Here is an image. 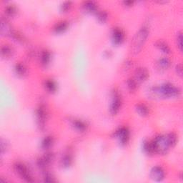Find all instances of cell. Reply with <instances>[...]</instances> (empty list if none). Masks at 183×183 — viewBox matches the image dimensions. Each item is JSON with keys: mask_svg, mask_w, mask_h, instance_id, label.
<instances>
[{"mask_svg": "<svg viewBox=\"0 0 183 183\" xmlns=\"http://www.w3.org/2000/svg\"><path fill=\"white\" fill-rule=\"evenodd\" d=\"M147 37V30L146 29H142L141 30H140V32L137 34V35L135 36V39H134L133 45H132V47H133V50L135 52H137L142 48V45H144V42L145 41L146 38Z\"/></svg>", "mask_w": 183, "mask_h": 183, "instance_id": "obj_1", "label": "cell"}, {"mask_svg": "<svg viewBox=\"0 0 183 183\" xmlns=\"http://www.w3.org/2000/svg\"><path fill=\"white\" fill-rule=\"evenodd\" d=\"M179 92V90L176 87L169 84H165L162 85L160 89H157V91L155 92V93L162 94L165 97H175L178 95Z\"/></svg>", "mask_w": 183, "mask_h": 183, "instance_id": "obj_2", "label": "cell"}, {"mask_svg": "<svg viewBox=\"0 0 183 183\" xmlns=\"http://www.w3.org/2000/svg\"><path fill=\"white\" fill-rule=\"evenodd\" d=\"M14 167H15V170L22 177V179L27 181V182H33V179H32V176L29 174L27 168L23 164L17 163L15 165V166H14Z\"/></svg>", "mask_w": 183, "mask_h": 183, "instance_id": "obj_3", "label": "cell"}, {"mask_svg": "<svg viewBox=\"0 0 183 183\" xmlns=\"http://www.w3.org/2000/svg\"><path fill=\"white\" fill-rule=\"evenodd\" d=\"M150 177L156 181H162L165 178V172L161 167H155L150 172Z\"/></svg>", "mask_w": 183, "mask_h": 183, "instance_id": "obj_4", "label": "cell"}, {"mask_svg": "<svg viewBox=\"0 0 183 183\" xmlns=\"http://www.w3.org/2000/svg\"><path fill=\"white\" fill-rule=\"evenodd\" d=\"M46 115H47V113H46L45 107L40 106V107L38 108L37 112L38 125H39V126L40 127H43L44 125H45Z\"/></svg>", "mask_w": 183, "mask_h": 183, "instance_id": "obj_5", "label": "cell"}, {"mask_svg": "<svg viewBox=\"0 0 183 183\" xmlns=\"http://www.w3.org/2000/svg\"><path fill=\"white\" fill-rule=\"evenodd\" d=\"M116 135L117 137H119V141L121 142L122 144H126L129 140V131L126 128H121L119 130L117 131Z\"/></svg>", "mask_w": 183, "mask_h": 183, "instance_id": "obj_6", "label": "cell"}, {"mask_svg": "<svg viewBox=\"0 0 183 183\" xmlns=\"http://www.w3.org/2000/svg\"><path fill=\"white\" fill-rule=\"evenodd\" d=\"M121 104V100L119 98V96L117 93H115L114 97H113V102H112L111 107H110V112H111L112 114L115 115L119 110V107H120Z\"/></svg>", "mask_w": 183, "mask_h": 183, "instance_id": "obj_7", "label": "cell"}, {"mask_svg": "<svg viewBox=\"0 0 183 183\" xmlns=\"http://www.w3.org/2000/svg\"><path fill=\"white\" fill-rule=\"evenodd\" d=\"M148 72L144 68H139L135 72V80L137 82H142L148 77Z\"/></svg>", "mask_w": 183, "mask_h": 183, "instance_id": "obj_8", "label": "cell"}, {"mask_svg": "<svg viewBox=\"0 0 183 183\" xmlns=\"http://www.w3.org/2000/svg\"><path fill=\"white\" fill-rule=\"evenodd\" d=\"M113 40L115 44H120L124 39V34L119 29H115L113 34Z\"/></svg>", "mask_w": 183, "mask_h": 183, "instance_id": "obj_9", "label": "cell"}, {"mask_svg": "<svg viewBox=\"0 0 183 183\" xmlns=\"http://www.w3.org/2000/svg\"><path fill=\"white\" fill-rule=\"evenodd\" d=\"M158 66L160 68H162L163 69H165L169 67V64H170V62H169V59L166 58V57H164L162 58L161 60H159L158 62Z\"/></svg>", "mask_w": 183, "mask_h": 183, "instance_id": "obj_10", "label": "cell"}, {"mask_svg": "<svg viewBox=\"0 0 183 183\" xmlns=\"http://www.w3.org/2000/svg\"><path fill=\"white\" fill-rule=\"evenodd\" d=\"M67 26H68V24L66 22H62L57 24V25L54 27V31L56 32H62L67 29Z\"/></svg>", "mask_w": 183, "mask_h": 183, "instance_id": "obj_11", "label": "cell"}, {"mask_svg": "<svg viewBox=\"0 0 183 183\" xmlns=\"http://www.w3.org/2000/svg\"><path fill=\"white\" fill-rule=\"evenodd\" d=\"M73 125L77 129H78L79 131H84L86 129V125L82 121H78L75 120L73 122Z\"/></svg>", "mask_w": 183, "mask_h": 183, "instance_id": "obj_12", "label": "cell"}, {"mask_svg": "<svg viewBox=\"0 0 183 183\" xmlns=\"http://www.w3.org/2000/svg\"><path fill=\"white\" fill-rule=\"evenodd\" d=\"M137 111L140 115H147L148 114V108L144 104H138L137 107Z\"/></svg>", "mask_w": 183, "mask_h": 183, "instance_id": "obj_13", "label": "cell"}, {"mask_svg": "<svg viewBox=\"0 0 183 183\" xmlns=\"http://www.w3.org/2000/svg\"><path fill=\"white\" fill-rule=\"evenodd\" d=\"M50 60V54L48 52L45 51L43 52V53L42 54L41 56V62H42V64L44 65H46L49 63Z\"/></svg>", "mask_w": 183, "mask_h": 183, "instance_id": "obj_14", "label": "cell"}, {"mask_svg": "<svg viewBox=\"0 0 183 183\" xmlns=\"http://www.w3.org/2000/svg\"><path fill=\"white\" fill-rule=\"evenodd\" d=\"M12 49L8 45H4L1 48V54H2L4 57H9V56L12 55Z\"/></svg>", "mask_w": 183, "mask_h": 183, "instance_id": "obj_15", "label": "cell"}, {"mask_svg": "<svg viewBox=\"0 0 183 183\" xmlns=\"http://www.w3.org/2000/svg\"><path fill=\"white\" fill-rule=\"evenodd\" d=\"M45 86L47 87V89L49 92H53L55 91L56 89H57L55 83L52 80H47L45 83Z\"/></svg>", "mask_w": 183, "mask_h": 183, "instance_id": "obj_16", "label": "cell"}, {"mask_svg": "<svg viewBox=\"0 0 183 183\" xmlns=\"http://www.w3.org/2000/svg\"><path fill=\"white\" fill-rule=\"evenodd\" d=\"M52 138L51 137H46L45 140L42 142V147L44 149H48L49 147H50L52 144Z\"/></svg>", "mask_w": 183, "mask_h": 183, "instance_id": "obj_17", "label": "cell"}, {"mask_svg": "<svg viewBox=\"0 0 183 183\" xmlns=\"http://www.w3.org/2000/svg\"><path fill=\"white\" fill-rule=\"evenodd\" d=\"M157 46L159 47L160 49L163 51L164 52L168 53L169 52V48L168 47V46L167 45V44L165 43V42H162V41H159V42H157Z\"/></svg>", "mask_w": 183, "mask_h": 183, "instance_id": "obj_18", "label": "cell"}, {"mask_svg": "<svg viewBox=\"0 0 183 183\" xmlns=\"http://www.w3.org/2000/svg\"><path fill=\"white\" fill-rule=\"evenodd\" d=\"M16 72L19 75H24L26 73V68H25L24 65L22 64H18L16 65L15 67Z\"/></svg>", "mask_w": 183, "mask_h": 183, "instance_id": "obj_19", "label": "cell"}, {"mask_svg": "<svg viewBox=\"0 0 183 183\" xmlns=\"http://www.w3.org/2000/svg\"><path fill=\"white\" fill-rule=\"evenodd\" d=\"M62 165L64 167H69L71 165V162H72V158H71L70 155L64 156L62 160Z\"/></svg>", "mask_w": 183, "mask_h": 183, "instance_id": "obj_20", "label": "cell"}, {"mask_svg": "<svg viewBox=\"0 0 183 183\" xmlns=\"http://www.w3.org/2000/svg\"><path fill=\"white\" fill-rule=\"evenodd\" d=\"M127 85H128V88L130 89L131 91H134L137 87V82L135 79H128L127 81Z\"/></svg>", "mask_w": 183, "mask_h": 183, "instance_id": "obj_21", "label": "cell"}, {"mask_svg": "<svg viewBox=\"0 0 183 183\" xmlns=\"http://www.w3.org/2000/svg\"><path fill=\"white\" fill-rule=\"evenodd\" d=\"M85 7H86L87 9H88L90 12H93L96 9L95 4H94L93 2H87V3L86 6H85Z\"/></svg>", "mask_w": 183, "mask_h": 183, "instance_id": "obj_22", "label": "cell"}, {"mask_svg": "<svg viewBox=\"0 0 183 183\" xmlns=\"http://www.w3.org/2000/svg\"><path fill=\"white\" fill-rule=\"evenodd\" d=\"M15 9H14V7H12V6H10V7H8L7 8V9H6V12H7V14H8V15L9 16H13L14 14H15Z\"/></svg>", "mask_w": 183, "mask_h": 183, "instance_id": "obj_23", "label": "cell"}, {"mask_svg": "<svg viewBox=\"0 0 183 183\" xmlns=\"http://www.w3.org/2000/svg\"><path fill=\"white\" fill-rule=\"evenodd\" d=\"M98 19L100 20V21L102 22H104L106 20H107V14H106V13L103 12H100L98 14Z\"/></svg>", "mask_w": 183, "mask_h": 183, "instance_id": "obj_24", "label": "cell"}, {"mask_svg": "<svg viewBox=\"0 0 183 183\" xmlns=\"http://www.w3.org/2000/svg\"><path fill=\"white\" fill-rule=\"evenodd\" d=\"M45 182H54V178L52 177L51 175L49 174H47L45 177Z\"/></svg>", "mask_w": 183, "mask_h": 183, "instance_id": "obj_25", "label": "cell"}, {"mask_svg": "<svg viewBox=\"0 0 183 183\" xmlns=\"http://www.w3.org/2000/svg\"><path fill=\"white\" fill-rule=\"evenodd\" d=\"M178 41L179 42V45H178V46L180 47V48H182V35L181 34H180L179 35H178Z\"/></svg>", "mask_w": 183, "mask_h": 183, "instance_id": "obj_26", "label": "cell"}]
</instances>
